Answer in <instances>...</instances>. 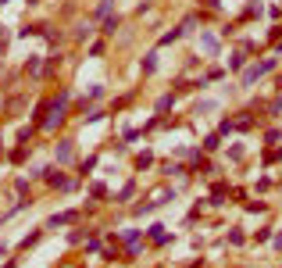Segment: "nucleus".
Returning <instances> with one entry per match:
<instances>
[{"mask_svg": "<svg viewBox=\"0 0 282 268\" xmlns=\"http://www.w3.org/2000/svg\"><path fill=\"white\" fill-rule=\"evenodd\" d=\"M150 240H154V243H168V233H165V225H150Z\"/></svg>", "mask_w": 282, "mask_h": 268, "instance_id": "obj_2", "label": "nucleus"}, {"mask_svg": "<svg viewBox=\"0 0 282 268\" xmlns=\"http://www.w3.org/2000/svg\"><path fill=\"white\" fill-rule=\"evenodd\" d=\"M29 4H39V0H29Z\"/></svg>", "mask_w": 282, "mask_h": 268, "instance_id": "obj_10", "label": "nucleus"}, {"mask_svg": "<svg viewBox=\"0 0 282 268\" xmlns=\"http://www.w3.org/2000/svg\"><path fill=\"white\" fill-rule=\"evenodd\" d=\"M172 104H175V100H172V97H161V100H157V111H168V107H172Z\"/></svg>", "mask_w": 282, "mask_h": 268, "instance_id": "obj_8", "label": "nucleus"}, {"mask_svg": "<svg viewBox=\"0 0 282 268\" xmlns=\"http://www.w3.org/2000/svg\"><path fill=\"white\" fill-rule=\"evenodd\" d=\"M243 61H247L243 54H232V61H229V68H243Z\"/></svg>", "mask_w": 282, "mask_h": 268, "instance_id": "obj_7", "label": "nucleus"}, {"mask_svg": "<svg viewBox=\"0 0 282 268\" xmlns=\"http://www.w3.org/2000/svg\"><path fill=\"white\" fill-rule=\"evenodd\" d=\"M215 107H218L215 100H204V104H196V114H200V111H215Z\"/></svg>", "mask_w": 282, "mask_h": 268, "instance_id": "obj_9", "label": "nucleus"}, {"mask_svg": "<svg viewBox=\"0 0 282 268\" xmlns=\"http://www.w3.org/2000/svg\"><path fill=\"white\" fill-rule=\"evenodd\" d=\"M132 193H136V182H125V186H122V193H118V200H129Z\"/></svg>", "mask_w": 282, "mask_h": 268, "instance_id": "obj_5", "label": "nucleus"}, {"mask_svg": "<svg viewBox=\"0 0 282 268\" xmlns=\"http://www.w3.org/2000/svg\"><path fill=\"white\" fill-rule=\"evenodd\" d=\"M57 161H72V143H68V140L57 147Z\"/></svg>", "mask_w": 282, "mask_h": 268, "instance_id": "obj_4", "label": "nucleus"}, {"mask_svg": "<svg viewBox=\"0 0 282 268\" xmlns=\"http://www.w3.org/2000/svg\"><path fill=\"white\" fill-rule=\"evenodd\" d=\"M68 222H75V211H64V215H54V218H50V229H57V225H68Z\"/></svg>", "mask_w": 282, "mask_h": 268, "instance_id": "obj_3", "label": "nucleus"}, {"mask_svg": "<svg viewBox=\"0 0 282 268\" xmlns=\"http://www.w3.org/2000/svg\"><path fill=\"white\" fill-rule=\"evenodd\" d=\"M154 68H157V57H154V54H147V61H143V72H154Z\"/></svg>", "mask_w": 282, "mask_h": 268, "instance_id": "obj_6", "label": "nucleus"}, {"mask_svg": "<svg viewBox=\"0 0 282 268\" xmlns=\"http://www.w3.org/2000/svg\"><path fill=\"white\" fill-rule=\"evenodd\" d=\"M271 68H275V61H271V57H268V61H261V64H254V68H247V75H243V83L250 86L254 79H261V75H264V72H271Z\"/></svg>", "mask_w": 282, "mask_h": 268, "instance_id": "obj_1", "label": "nucleus"}]
</instances>
